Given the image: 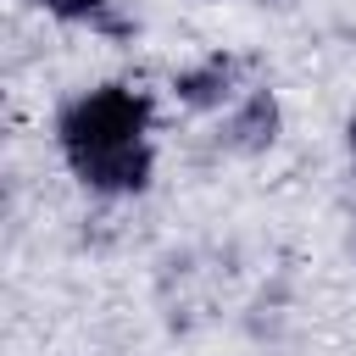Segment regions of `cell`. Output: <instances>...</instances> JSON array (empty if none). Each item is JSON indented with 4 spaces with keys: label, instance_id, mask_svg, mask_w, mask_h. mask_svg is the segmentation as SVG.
I'll return each instance as SVG.
<instances>
[{
    "label": "cell",
    "instance_id": "3957f363",
    "mask_svg": "<svg viewBox=\"0 0 356 356\" xmlns=\"http://www.w3.org/2000/svg\"><path fill=\"white\" fill-rule=\"evenodd\" d=\"M278 128H284L278 95H273V89H245V100H234V111H228V122H222L217 139H222L234 156H261V150L278 139Z\"/></svg>",
    "mask_w": 356,
    "mask_h": 356
},
{
    "label": "cell",
    "instance_id": "6da1fadb",
    "mask_svg": "<svg viewBox=\"0 0 356 356\" xmlns=\"http://www.w3.org/2000/svg\"><path fill=\"white\" fill-rule=\"evenodd\" d=\"M156 122V106L145 89L134 83H95L78 100L61 106L56 117V145L67 161L100 156V150H122V145H145Z\"/></svg>",
    "mask_w": 356,
    "mask_h": 356
},
{
    "label": "cell",
    "instance_id": "8992f818",
    "mask_svg": "<svg viewBox=\"0 0 356 356\" xmlns=\"http://www.w3.org/2000/svg\"><path fill=\"white\" fill-rule=\"evenodd\" d=\"M350 150H356V117H350Z\"/></svg>",
    "mask_w": 356,
    "mask_h": 356
},
{
    "label": "cell",
    "instance_id": "277c9868",
    "mask_svg": "<svg viewBox=\"0 0 356 356\" xmlns=\"http://www.w3.org/2000/svg\"><path fill=\"white\" fill-rule=\"evenodd\" d=\"M239 72H245V61L217 50V56L184 67V72L172 78V95H178L189 111H217V106H228V100L239 95Z\"/></svg>",
    "mask_w": 356,
    "mask_h": 356
},
{
    "label": "cell",
    "instance_id": "5b68a950",
    "mask_svg": "<svg viewBox=\"0 0 356 356\" xmlns=\"http://www.w3.org/2000/svg\"><path fill=\"white\" fill-rule=\"evenodd\" d=\"M39 6L50 17H61V22H100L111 0H39Z\"/></svg>",
    "mask_w": 356,
    "mask_h": 356
},
{
    "label": "cell",
    "instance_id": "7a4b0ae2",
    "mask_svg": "<svg viewBox=\"0 0 356 356\" xmlns=\"http://www.w3.org/2000/svg\"><path fill=\"white\" fill-rule=\"evenodd\" d=\"M67 167H72V178H78L83 189H95V195H139V189H150V178H156V150H150V139H145V145H122V150H100V156L67 161Z\"/></svg>",
    "mask_w": 356,
    "mask_h": 356
}]
</instances>
